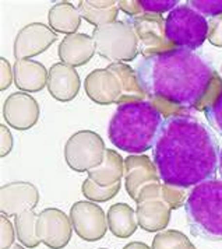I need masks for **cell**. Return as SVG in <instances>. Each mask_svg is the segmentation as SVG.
<instances>
[{"label":"cell","mask_w":222,"mask_h":249,"mask_svg":"<svg viewBox=\"0 0 222 249\" xmlns=\"http://www.w3.org/2000/svg\"><path fill=\"white\" fill-rule=\"evenodd\" d=\"M220 151L211 127L188 113L164 121L153 148V159L161 181L189 189L215 179Z\"/></svg>","instance_id":"1"},{"label":"cell","mask_w":222,"mask_h":249,"mask_svg":"<svg viewBox=\"0 0 222 249\" xmlns=\"http://www.w3.org/2000/svg\"><path fill=\"white\" fill-rule=\"evenodd\" d=\"M136 73L147 98L159 97L189 111H200L201 102L217 74L201 53L179 48L143 57Z\"/></svg>","instance_id":"2"},{"label":"cell","mask_w":222,"mask_h":249,"mask_svg":"<svg viewBox=\"0 0 222 249\" xmlns=\"http://www.w3.org/2000/svg\"><path fill=\"white\" fill-rule=\"evenodd\" d=\"M164 116L148 101L118 105L108 126L113 146L130 154H143L154 148Z\"/></svg>","instance_id":"3"},{"label":"cell","mask_w":222,"mask_h":249,"mask_svg":"<svg viewBox=\"0 0 222 249\" xmlns=\"http://www.w3.org/2000/svg\"><path fill=\"white\" fill-rule=\"evenodd\" d=\"M185 210L194 237L211 242L222 241V181L211 179L191 188Z\"/></svg>","instance_id":"4"},{"label":"cell","mask_w":222,"mask_h":249,"mask_svg":"<svg viewBox=\"0 0 222 249\" xmlns=\"http://www.w3.org/2000/svg\"><path fill=\"white\" fill-rule=\"evenodd\" d=\"M97 52L112 63L133 62L140 53L137 34L127 20H118L94 28L92 35Z\"/></svg>","instance_id":"5"},{"label":"cell","mask_w":222,"mask_h":249,"mask_svg":"<svg viewBox=\"0 0 222 249\" xmlns=\"http://www.w3.org/2000/svg\"><path fill=\"white\" fill-rule=\"evenodd\" d=\"M167 36L179 49L196 51L208 38V21L189 4H179L165 18Z\"/></svg>","instance_id":"6"},{"label":"cell","mask_w":222,"mask_h":249,"mask_svg":"<svg viewBox=\"0 0 222 249\" xmlns=\"http://www.w3.org/2000/svg\"><path fill=\"white\" fill-rule=\"evenodd\" d=\"M105 143L92 130H78L65 144V160L76 172H88L100 167L105 157Z\"/></svg>","instance_id":"7"},{"label":"cell","mask_w":222,"mask_h":249,"mask_svg":"<svg viewBox=\"0 0 222 249\" xmlns=\"http://www.w3.org/2000/svg\"><path fill=\"white\" fill-rule=\"evenodd\" d=\"M134 28L143 57L154 56L176 49L167 36V21L161 14H141L138 17L127 18Z\"/></svg>","instance_id":"8"},{"label":"cell","mask_w":222,"mask_h":249,"mask_svg":"<svg viewBox=\"0 0 222 249\" xmlns=\"http://www.w3.org/2000/svg\"><path fill=\"white\" fill-rule=\"evenodd\" d=\"M70 220L78 237L87 242L100 241L108 231V220L98 203L81 200L70 209Z\"/></svg>","instance_id":"9"},{"label":"cell","mask_w":222,"mask_h":249,"mask_svg":"<svg viewBox=\"0 0 222 249\" xmlns=\"http://www.w3.org/2000/svg\"><path fill=\"white\" fill-rule=\"evenodd\" d=\"M73 234V224L70 215L56 207L44 209L38 213L36 235L51 249H62L70 242Z\"/></svg>","instance_id":"10"},{"label":"cell","mask_w":222,"mask_h":249,"mask_svg":"<svg viewBox=\"0 0 222 249\" xmlns=\"http://www.w3.org/2000/svg\"><path fill=\"white\" fill-rule=\"evenodd\" d=\"M57 41V34L42 23H31L22 27L14 39L13 53L17 60L41 55Z\"/></svg>","instance_id":"11"},{"label":"cell","mask_w":222,"mask_h":249,"mask_svg":"<svg viewBox=\"0 0 222 249\" xmlns=\"http://www.w3.org/2000/svg\"><path fill=\"white\" fill-rule=\"evenodd\" d=\"M41 115L39 104L28 92H13L3 104V118L16 130H28Z\"/></svg>","instance_id":"12"},{"label":"cell","mask_w":222,"mask_h":249,"mask_svg":"<svg viewBox=\"0 0 222 249\" xmlns=\"http://www.w3.org/2000/svg\"><path fill=\"white\" fill-rule=\"evenodd\" d=\"M0 210L7 217L34 210L39 203V191L31 182H10L0 189Z\"/></svg>","instance_id":"13"},{"label":"cell","mask_w":222,"mask_h":249,"mask_svg":"<svg viewBox=\"0 0 222 249\" xmlns=\"http://www.w3.org/2000/svg\"><path fill=\"white\" fill-rule=\"evenodd\" d=\"M153 182H161L154 160L143 154H130L124 159V188L134 202L145 185Z\"/></svg>","instance_id":"14"},{"label":"cell","mask_w":222,"mask_h":249,"mask_svg":"<svg viewBox=\"0 0 222 249\" xmlns=\"http://www.w3.org/2000/svg\"><path fill=\"white\" fill-rule=\"evenodd\" d=\"M85 94L100 105L118 104L122 97V86L118 76L108 69H95L84 81Z\"/></svg>","instance_id":"15"},{"label":"cell","mask_w":222,"mask_h":249,"mask_svg":"<svg viewBox=\"0 0 222 249\" xmlns=\"http://www.w3.org/2000/svg\"><path fill=\"white\" fill-rule=\"evenodd\" d=\"M46 87L56 101L68 102L77 97L81 81L76 68L59 62L49 69V79Z\"/></svg>","instance_id":"16"},{"label":"cell","mask_w":222,"mask_h":249,"mask_svg":"<svg viewBox=\"0 0 222 249\" xmlns=\"http://www.w3.org/2000/svg\"><path fill=\"white\" fill-rule=\"evenodd\" d=\"M97 48L94 38L87 34L66 35L57 49L59 59L71 68L84 66L95 55Z\"/></svg>","instance_id":"17"},{"label":"cell","mask_w":222,"mask_h":249,"mask_svg":"<svg viewBox=\"0 0 222 249\" xmlns=\"http://www.w3.org/2000/svg\"><path fill=\"white\" fill-rule=\"evenodd\" d=\"M14 83L17 89L25 92H38L48 86L49 70L44 65L34 59L16 60L14 66Z\"/></svg>","instance_id":"18"},{"label":"cell","mask_w":222,"mask_h":249,"mask_svg":"<svg viewBox=\"0 0 222 249\" xmlns=\"http://www.w3.org/2000/svg\"><path fill=\"white\" fill-rule=\"evenodd\" d=\"M171 207L165 202L151 199L137 203L136 215L138 227L147 232H158L165 230L171 220Z\"/></svg>","instance_id":"19"},{"label":"cell","mask_w":222,"mask_h":249,"mask_svg":"<svg viewBox=\"0 0 222 249\" xmlns=\"http://www.w3.org/2000/svg\"><path fill=\"white\" fill-rule=\"evenodd\" d=\"M122 178H124V159L113 148H106L100 167L88 171V179L102 188L112 186L122 181Z\"/></svg>","instance_id":"20"},{"label":"cell","mask_w":222,"mask_h":249,"mask_svg":"<svg viewBox=\"0 0 222 249\" xmlns=\"http://www.w3.org/2000/svg\"><path fill=\"white\" fill-rule=\"evenodd\" d=\"M188 197H189V192L185 188H178V186L168 185L164 182H153V183L145 185L140 191L136 199V203L158 199V200L165 202L172 210H176L186 204Z\"/></svg>","instance_id":"21"},{"label":"cell","mask_w":222,"mask_h":249,"mask_svg":"<svg viewBox=\"0 0 222 249\" xmlns=\"http://www.w3.org/2000/svg\"><path fill=\"white\" fill-rule=\"evenodd\" d=\"M81 18L97 27L118 21L119 7L113 0H81L78 1Z\"/></svg>","instance_id":"22"},{"label":"cell","mask_w":222,"mask_h":249,"mask_svg":"<svg viewBox=\"0 0 222 249\" xmlns=\"http://www.w3.org/2000/svg\"><path fill=\"white\" fill-rule=\"evenodd\" d=\"M49 27L56 34H76L81 25V16L71 1H57L53 4L48 14Z\"/></svg>","instance_id":"23"},{"label":"cell","mask_w":222,"mask_h":249,"mask_svg":"<svg viewBox=\"0 0 222 249\" xmlns=\"http://www.w3.org/2000/svg\"><path fill=\"white\" fill-rule=\"evenodd\" d=\"M106 220L109 231L120 239L132 237L138 228L136 210L126 203L112 204L106 213Z\"/></svg>","instance_id":"24"},{"label":"cell","mask_w":222,"mask_h":249,"mask_svg":"<svg viewBox=\"0 0 222 249\" xmlns=\"http://www.w3.org/2000/svg\"><path fill=\"white\" fill-rule=\"evenodd\" d=\"M106 69L118 76L122 86V97L118 105L129 104V102L147 101L145 100L147 94L140 84L136 69H132V66H129L127 63H111Z\"/></svg>","instance_id":"25"},{"label":"cell","mask_w":222,"mask_h":249,"mask_svg":"<svg viewBox=\"0 0 222 249\" xmlns=\"http://www.w3.org/2000/svg\"><path fill=\"white\" fill-rule=\"evenodd\" d=\"M36 220L38 213H35V210H25L14 217L17 239L25 248H36L41 244V239L36 235Z\"/></svg>","instance_id":"26"},{"label":"cell","mask_w":222,"mask_h":249,"mask_svg":"<svg viewBox=\"0 0 222 249\" xmlns=\"http://www.w3.org/2000/svg\"><path fill=\"white\" fill-rule=\"evenodd\" d=\"M153 249H191L193 244L183 232L165 230L158 232L153 239Z\"/></svg>","instance_id":"27"},{"label":"cell","mask_w":222,"mask_h":249,"mask_svg":"<svg viewBox=\"0 0 222 249\" xmlns=\"http://www.w3.org/2000/svg\"><path fill=\"white\" fill-rule=\"evenodd\" d=\"M120 188H122V183L118 182L112 186L108 188H102L98 186L97 183L91 181V179H85L83 182V186H81V192L85 196V199L89 202H94V203H103V202H108L113 199L118 193L120 192Z\"/></svg>","instance_id":"28"},{"label":"cell","mask_w":222,"mask_h":249,"mask_svg":"<svg viewBox=\"0 0 222 249\" xmlns=\"http://www.w3.org/2000/svg\"><path fill=\"white\" fill-rule=\"evenodd\" d=\"M147 101L150 102L153 107H155L156 109L159 111V113L164 116V119H168L171 116H178V115H188L189 109L180 107V105H176L173 102H169L164 98H159V97H150Z\"/></svg>","instance_id":"29"},{"label":"cell","mask_w":222,"mask_h":249,"mask_svg":"<svg viewBox=\"0 0 222 249\" xmlns=\"http://www.w3.org/2000/svg\"><path fill=\"white\" fill-rule=\"evenodd\" d=\"M188 4L196 12L203 14L205 18H215L218 16H222V0H190Z\"/></svg>","instance_id":"30"},{"label":"cell","mask_w":222,"mask_h":249,"mask_svg":"<svg viewBox=\"0 0 222 249\" xmlns=\"http://www.w3.org/2000/svg\"><path fill=\"white\" fill-rule=\"evenodd\" d=\"M178 0H140L141 9L147 14H164L167 12H172L175 7H178Z\"/></svg>","instance_id":"31"},{"label":"cell","mask_w":222,"mask_h":249,"mask_svg":"<svg viewBox=\"0 0 222 249\" xmlns=\"http://www.w3.org/2000/svg\"><path fill=\"white\" fill-rule=\"evenodd\" d=\"M0 249H9L14 245V239L17 238L16 226L9 220L6 214L0 215Z\"/></svg>","instance_id":"32"},{"label":"cell","mask_w":222,"mask_h":249,"mask_svg":"<svg viewBox=\"0 0 222 249\" xmlns=\"http://www.w3.org/2000/svg\"><path fill=\"white\" fill-rule=\"evenodd\" d=\"M204 115L212 129L217 130L222 136V92L211 107H208L204 111Z\"/></svg>","instance_id":"33"},{"label":"cell","mask_w":222,"mask_h":249,"mask_svg":"<svg viewBox=\"0 0 222 249\" xmlns=\"http://www.w3.org/2000/svg\"><path fill=\"white\" fill-rule=\"evenodd\" d=\"M0 91H4L14 81V70L6 57H0Z\"/></svg>","instance_id":"34"},{"label":"cell","mask_w":222,"mask_h":249,"mask_svg":"<svg viewBox=\"0 0 222 249\" xmlns=\"http://www.w3.org/2000/svg\"><path fill=\"white\" fill-rule=\"evenodd\" d=\"M208 28V39L212 45L222 46V16L210 20Z\"/></svg>","instance_id":"35"},{"label":"cell","mask_w":222,"mask_h":249,"mask_svg":"<svg viewBox=\"0 0 222 249\" xmlns=\"http://www.w3.org/2000/svg\"><path fill=\"white\" fill-rule=\"evenodd\" d=\"M118 7L120 12L127 14L129 18L138 17V16L144 14L143 9H141V4H140V0H120V1H118Z\"/></svg>","instance_id":"36"},{"label":"cell","mask_w":222,"mask_h":249,"mask_svg":"<svg viewBox=\"0 0 222 249\" xmlns=\"http://www.w3.org/2000/svg\"><path fill=\"white\" fill-rule=\"evenodd\" d=\"M0 156L1 157H6L11 150H13V144H14V140H13V135H11L10 129L6 126V124H0Z\"/></svg>","instance_id":"37"},{"label":"cell","mask_w":222,"mask_h":249,"mask_svg":"<svg viewBox=\"0 0 222 249\" xmlns=\"http://www.w3.org/2000/svg\"><path fill=\"white\" fill-rule=\"evenodd\" d=\"M123 249H153L150 248L147 244L144 242H140V241H133V242H130V244H127L126 247Z\"/></svg>","instance_id":"38"},{"label":"cell","mask_w":222,"mask_h":249,"mask_svg":"<svg viewBox=\"0 0 222 249\" xmlns=\"http://www.w3.org/2000/svg\"><path fill=\"white\" fill-rule=\"evenodd\" d=\"M218 172H220V175H221V178H222V148H221V151H220V162H218Z\"/></svg>","instance_id":"39"},{"label":"cell","mask_w":222,"mask_h":249,"mask_svg":"<svg viewBox=\"0 0 222 249\" xmlns=\"http://www.w3.org/2000/svg\"><path fill=\"white\" fill-rule=\"evenodd\" d=\"M9 249H25V247H24V245H20V244H14V245Z\"/></svg>","instance_id":"40"},{"label":"cell","mask_w":222,"mask_h":249,"mask_svg":"<svg viewBox=\"0 0 222 249\" xmlns=\"http://www.w3.org/2000/svg\"><path fill=\"white\" fill-rule=\"evenodd\" d=\"M191 249H196V247H194V245H193V248H191Z\"/></svg>","instance_id":"41"},{"label":"cell","mask_w":222,"mask_h":249,"mask_svg":"<svg viewBox=\"0 0 222 249\" xmlns=\"http://www.w3.org/2000/svg\"><path fill=\"white\" fill-rule=\"evenodd\" d=\"M100 249H108V248H100Z\"/></svg>","instance_id":"42"},{"label":"cell","mask_w":222,"mask_h":249,"mask_svg":"<svg viewBox=\"0 0 222 249\" xmlns=\"http://www.w3.org/2000/svg\"><path fill=\"white\" fill-rule=\"evenodd\" d=\"M221 71H222V70H221Z\"/></svg>","instance_id":"43"}]
</instances>
